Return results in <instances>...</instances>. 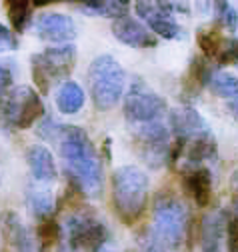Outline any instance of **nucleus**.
<instances>
[{"label":"nucleus","instance_id":"nucleus-1","mask_svg":"<svg viewBox=\"0 0 238 252\" xmlns=\"http://www.w3.org/2000/svg\"><path fill=\"white\" fill-rule=\"evenodd\" d=\"M58 150L66 164L70 184H74L80 194L86 196H100L102 194V164L100 156L88 138V134L78 128V126H66L62 124L60 134L56 138Z\"/></svg>","mask_w":238,"mask_h":252},{"label":"nucleus","instance_id":"nucleus-2","mask_svg":"<svg viewBox=\"0 0 238 252\" xmlns=\"http://www.w3.org/2000/svg\"><path fill=\"white\" fill-rule=\"evenodd\" d=\"M148 176L142 168L126 164L112 174V204L124 224H134L148 200Z\"/></svg>","mask_w":238,"mask_h":252},{"label":"nucleus","instance_id":"nucleus-3","mask_svg":"<svg viewBox=\"0 0 238 252\" xmlns=\"http://www.w3.org/2000/svg\"><path fill=\"white\" fill-rule=\"evenodd\" d=\"M126 76L114 56L100 54L90 62L88 68V88H90L92 102L98 110H110L120 102L124 94Z\"/></svg>","mask_w":238,"mask_h":252},{"label":"nucleus","instance_id":"nucleus-4","mask_svg":"<svg viewBox=\"0 0 238 252\" xmlns=\"http://www.w3.org/2000/svg\"><path fill=\"white\" fill-rule=\"evenodd\" d=\"M188 218V208L180 198L170 192H160L154 202L150 230L166 250H174L186 238Z\"/></svg>","mask_w":238,"mask_h":252},{"label":"nucleus","instance_id":"nucleus-5","mask_svg":"<svg viewBox=\"0 0 238 252\" xmlns=\"http://www.w3.org/2000/svg\"><path fill=\"white\" fill-rule=\"evenodd\" d=\"M76 64V48L72 44H60L46 48L32 56V80L40 94H48L50 86L68 78Z\"/></svg>","mask_w":238,"mask_h":252},{"label":"nucleus","instance_id":"nucleus-6","mask_svg":"<svg viewBox=\"0 0 238 252\" xmlns=\"http://www.w3.org/2000/svg\"><path fill=\"white\" fill-rule=\"evenodd\" d=\"M132 128V138L136 152L142 158L144 164L150 168H160L168 162L170 158V130L162 120L156 122H146V124H136Z\"/></svg>","mask_w":238,"mask_h":252},{"label":"nucleus","instance_id":"nucleus-7","mask_svg":"<svg viewBox=\"0 0 238 252\" xmlns=\"http://www.w3.org/2000/svg\"><path fill=\"white\" fill-rule=\"evenodd\" d=\"M0 116L12 128L26 130L44 116V102L34 88L16 86L6 96V100L0 102Z\"/></svg>","mask_w":238,"mask_h":252},{"label":"nucleus","instance_id":"nucleus-8","mask_svg":"<svg viewBox=\"0 0 238 252\" xmlns=\"http://www.w3.org/2000/svg\"><path fill=\"white\" fill-rule=\"evenodd\" d=\"M66 250L68 252H98L108 238L106 226L90 212H74L66 218Z\"/></svg>","mask_w":238,"mask_h":252},{"label":"nucleus","instance_id":"nucleus-9","mask_svg":"<svg viewBox=\"0 0 238 252\" xmlns=\"http://www.w3.org/2000/svg\"><path fill=\"white\" fill-rule=\"evenodd\" d=\"M166 108H168L166 100L148 84H144L140 78H136L130 84L124 96V116L130 126L156 122L164 116Z\"/></svg>","mask_w":238,"mask_h":252},{"label":"nucleus","instance_id":"nucleus-10","mask_svg":"<svg viewBox=\"0 0 238 252\" xmlns=\"http://www.w3.org/2000/svg\"><path fill=\"white\" fill-rule=\"evenodd\" d=\"M168 130L174 134V140L188 142L210 132V126L200 116V112L192 106H176L168 114Z\"/></svg>","mask_w":238,"mask_h":252},{"label":"nucleus","instance_id":"nucleus-11","mask_svg":"<svg viewBox=\"0 0 238 252\" xmlns=\"http://www.w3.org/2000/svg\"><path fill=\"white\" fill-rule=\"evenodd\" d=\"M136 14L148 24V30L152 34L164 38V40H176L182 36V28L174 20V16H170L162 2H136L134 6Z\"/></svg>","mask_w":238,"mask_h":252},{"label":"nucleus","instance_id":"nucleus-12","mask_svg":"<svg viewBox=\"0 0 238 252\" xmlns=\"http://www.w3.org/2000/svg\"><path fill=\"white\" fill-rule=\"evenodd\" d=\"M34 30L42 40L58 42V44H68L76 36V24L70 16L60 12H46L36 18Z\"/></svg>","mask_w":238,"mask_h":252},{"label":"nucleus","instance_id":"nucleus-13","mask_svg":"<svg viewBox=\"0 0 238 252\" xmlns=\"http://www.w3.org/2000/svg\"><path fill=\"white\" fill-rule=\"evenodd\" d=\"M112 34L116 40H120L126 46L132 48H152L156 46V36L148 30L144 24H140L132 16H122L112 22Z\"/></svg>","mask_w":238,"mask_h":252},{"label":"nucleus","instance_id":"nucleus-14","mask_svg":"<svg viewBox=\"0 0 238 252\" xmlns=\"http://www.w3.org/2000/svg\"><path fill=\"white\" fill-rule=\"evenodd\" d=\"M226 232V214L222 210H212L202 218L200 224V248L202 252H222Z\"/></svg>","mask_w":238,"mask_h":252},{"label":"nucleus","instance_id":"nucleus-15","mask_svg":"<svg viewBox=\"0 0 238 252\" xmlns=\"http://www.w3.org/2000/svg\"><path fill=\"white\" fill-rule=\"evenodd\" d=\"M182 184H184V192L196 202V206L200 208L208 206L210 196H212V174L206 166L184 172Z\"/></svg>","mask_w":238,"mask_h":252},{"label":"nucleus","instance_id":"nucleus-16","mask_svg":"<svg viewBox=\"0 0 238 252\" xmlns=\"http://www.w3.org/2000/svg\"><path fill=\"white\" fill-rule=\"evenodd\" d=\"M26 160H28V168H30L34 180L38 182H52L56 180V162L52 152L42 146V144H34L28 148L26 152Z\"/></svg>","mask_w":238,"mask_h":252},{"label":"nucleus","instance_id":"nucleus-17","mask_svg":"<svg viewBox=\"0 0 238 252\" xmlns=\"http://www.w3.org/2000/svg\"><path fill=\"white\" fill-rule=\"evenodd\" d=\"M208 86L228 104L232 116L238 120V78L224 70H212L210 78H208Z\"/></svg>","mask_w":238,"mask_h":252},{"label":"nucleus","instance_id":"nucleus-18","mask_svg":"<svg viewBox=\"0 0 238 252\" xmlns=\"http://www.w3.org/2000/svg\"><path fill=\"white\" fill-rule=\"evenodd\" d=\"M4 234L8 242L16 248V252H34V242L30 232H28V228L22 224V220L14 212H8L4 216Z\"/></svg>","mask_w":238,"mask_h":252},{"label":"nucleus","instance_id":"nucleus-19","mask_svg":"<svg viewBox=\"0 0 238 252\" xmlns=\"http://www.w3.org/2000/svg\"><path fill=\"white\" fill-rule=\"evenodd\" d=\"M56 106L62 114H76L84 106V90L80 84L66 80L56 92Z\"/></svg>","mask_w":238,"mask_h":252},{"label":"nucleus","instance_id":"nucleus-20","mask_svg":"<svg viewBox=\"0 0 238 252\" xmlns=\"http://www.w3.org/2000/svg\"><path fill=\"white\" fill-rule=\"evenodd\" d=\"M86 14H94V16H106V18H122L128 14L130 4L126 0H90L78 6Z\"/></svg>","mask_w":238,"mask_h":252},{"label":"nucleus","instance_id":"nucleus-21","mask_svg":"<svg viewBox=\"0 0 238 252\" xmlns=\"http://www.w3.org/2000/svg\"><path fill=\"white\" fill-rule=\"evenodd\" d=\"M196 44L198 48L202 50L204 58H212L216 60L220 50H222V44H224V36L220 34V30L212 24L208 26H202L198 32H196Z\"/></svg>","mask_w":238,"mask_h":252},{"label":"nucleus","instance_id":"nucleus-22","mask_svg":"<svg viewBox=\"0 0 238 252\" xmlns=\"http://www.w3.org/2000/svg\"><path fill=\"white\" fill-rule=\"evenodd\" d=\"M28 204H30L32 214L38 220H46L52 218L54 212V196L50 190H42V188H30V194H28Z\"/></svg>","mask_w":238,"mask_h":252},{"label":"nucleus","instance_id":"nucleus-23","mask_svg":"<svg viewBox=\"0 0 238 252\" xmlns=\"http://www.w3.org/2000/svg\"><path fill=\"white\" fill-rule=\"evenodd\" d=\"M36 236H38V242H40V252H46L56 242H60L62 228H60V224H58L54 218H46V220H40Z\"/></svg>","mask_w":238,"mask_h":252},{"label":"nucleus","instance_id":"nucleus-24","mask_svg":"<svg viewBox=\"0 0 238 252\" xmlns=\"http://www.w3.org/2000/svg\"><path fill=\"white\" fill-rule=\"evenodd\" d=\"M32 4L30 2H24V0H16V2H8V18H10V24L16 32H24L28 22H30V16H32Z\"/></svg>","mask_w":238,"mask_h":252},{"label":"nucleus","instance_id":"nucleus-25","mask_svg":"<svg viewBox=\"0 0 238 252\" xmlns=\"http://www.w3.org/2000/svg\"><path fill=\"white\" fill-rule=\"evenodd\" d=\"M214 14H216V20L222 28H226L230 34L236 32V28H238V12L232 4L228 2H214Z\"/></svg>","mask_w":238,"mask_h":252},{"label":"nucleus","instance_id":"nucleus-26","mask_svg":"<svg viewBox=\"0 0 238 252\" xmlns=\"http://www.w3.org/2000/svg\"><path fill=\"white\" fill-rule=\"evenodd\" d=\"M216 62L220 66L238 64V38H234V36L224 38V44H222V50H220Z\"/></svg>","mask_w":238,"mask_h":252},{"label":"nucleus","instance_id":"nucleus-27","mask_svg":"<svg viewBox=\"0 0 238 252\" xmlns=\"http://www.w3.org/2000/svg\"><path fill=\"white\" fill-rule=\"evenodd\" d=\"M224 244H226L228 252H238V214H234L230 220H226Z\"/></svg>","mask_w":238,"mask_h":252},{"label":"nucleus","instance_id":"nucleus-28","mask_svg":"<svg viewBox=\"0 0 238 252\" xmlns=\"http://www.w3.org/2000/svg\"><path fill=\"white\" fill-rule=\"evenodd\" d=\"M60 128H62V124H58L54 118L46 116V118L40 122V126H38V136H42V138L48 140V142H56L58 134H60Z\"/></svg>","mask_w":238,"mask_h":252},{"label":"nucleus","instance_id":"nucleus-29","mask_svg":"<svg viewBox=\"0 0 238 252\" xmlns=\"http://www.w3.org/2000/svg\"><path fill=\"white\" fill-rule=\"evenodd\" d=\"M12 84H14L12 70L6 64H0V102H4L6 96L12 92Z\"/></svg>","mask_w":238,"mask_h":252},{"label":"nucleus","instance_id":"nucleus-30","mask_svg":"<svg viewBox=\"0 0 238 252\" xmlns=\"http://www.w3.org/2000/svg\"><path fill=\"white\" fill-rule=\"evenodd\" d=\"M12 48H16V38H14V34L10 32V30H8L4 24H0V52L12 50Z\"/></svg>","mask_w":238,"mask_h":252},{"label":"nucleus","instance_id":"nucleus-31","mask_svg":"<svg viewBox=\"0 0 238 252\" xmlns=\"http://www.w3.org/2000/svg\"><path fill=\"white\" fill-rule=\"evenodd\" d=\"M230 192H232V210L238 214V170L232 174V180H230Z\"/></svg>","mask_w":238,"mask_h":252},{"label":"nucleus","instance_id":"nucleus-32","mask_svg":"<svg viewBox=\"0 0 238 252\" xmlns=\"http://www.w3.org/2000/svg\"><path fill=\"white\" fill-rule=\"evenodd\" d=\"M98 252H112V250H108V248H100Z\"/></svg>","mask_w":238,"mask_h":252},{"label":"nucleus","instance_id":"nucleus-33","mask_svg":"<svg viewBox=\"0 0 238 252\" xmlns=\"http://www.w3.org/2000/svg\"><path fill=\"white\" fill-rule=\"evenodd\" d=\"M236 66H238V64H236Z\"/></svg>","mask_w":238,"mask_h":252},{"label":"nucleus","instance_id":"nucleus-34","mask_svg":"<svg viewBox=\"0 0 238 252\" xmlns=\"http://www.w3.org/2000/svg\"><path fill=\"white\" fill-rule=\"evenodd\" d=\"M236 12H238V10H236Z\"/></svg>","mask_w":238,"mask_h":252}]
</instances>
